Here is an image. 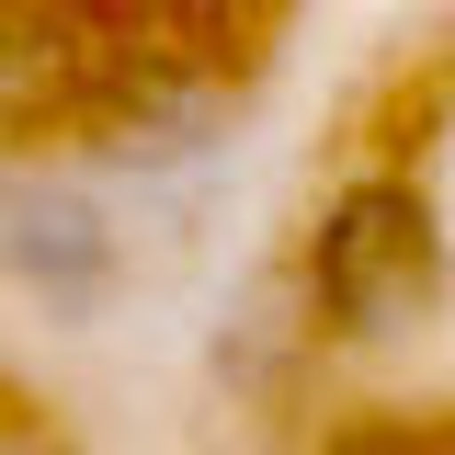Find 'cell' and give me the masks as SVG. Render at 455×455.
I'll return each mask as SVG.
<instances>
[{"label": "cell", "instance_id": "277c9868", "mask_svg": "<svg viewBox=\"0 0 455 455\" xmlns=\"http://www.w3.org/2000/svg\"><path fill=\"white\" fill-rule=\"evenodd\" d=\"M307 455H455V421H421V410H353L331 433H307Z\"/></svg>", "mask_w": 455, "mask_h": 455}, {"label": "cell", "instance_id": "7a4b0ae2", "mask_svg": "<svg viewBox=\"0 0 455 455\" xmlns=\"http://www.w3.org/2000/svg\"><path fill=\"white\" fill-rule=\"evenodd\" d=\"M0 284L23 307H46L57 331H92L137 284L125 205H114V182L92 160H46V148L0 160Z\"/></svg>", "mask_w": 455, "mask_h": 455}, {"label": "cell", "instance_id": "6da1fadb", "mask_svg": "<svg viewBox=\"0 0 455 455\" xmlns=\"http://www.w3.org/2000/svg\"><path fill=\"white\" fill-rule=\"evenodd\" d=\"M284 262H296V296L331 341V364H387L455 319V228L410 160L341 171Z\"/></svg>", "mask_w": 455, "mask_h": 455}, {"label": "cell", "instance_id": "5b68a950", "mask_svg": "<svg viewBox=\"0 0 455 455\" xmlns=\"http://www.w3.org/2000/svg\"><path fill=\"white\" fill-rule=\"evenodd\" d=\"M0 455H80V433H68L57 410H35V398L0 387Z\"/></svg>", "mask_w": 455, "mask_h": 455}, {"label": "cell", "instance_id": "3957f363", "mask_svg": "<svg viewBox=\"0 0 455 455\" xmlns=\"http://www.w3.org/2000/svg\"><path fill=\"white\" fill-rule=\"evenodd\" d=\"M205 364H217V387H228V398H251V410H284V398L331 364V341H319V319H307V296H296V262H284V251L217 307Z\"/></svg>", "mask_w": 455, "mask_h": 455}]
</instances>
